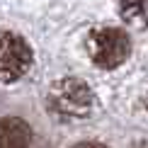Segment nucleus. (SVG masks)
Wrapping results in <instances>:
<instances>
[{"instance_id": "f257e3e1", "label": "nucleus", "mask_w": 148, "mask_h": 148, "mask_svg": "<svg viewBox=\"0 0 148 148\" xmlns=\"http://www.w3.org/2000/svg\"><path fill=\"white\" fill-rule=\"evenodd\" d=\"M95 95L88 88V83L80 78H63L49 90L46 107L56 119L61 121H73L85 116L92 109Z\"/></svg>"}, {"instance_id": "f03ea898", "label": "nucleus", "mask_w": 148, "mask_h": 148, "mask_svg": "<svg viewBox=\"0 0 148 148\" xmlns=\"http://www.w3.org/2000/svg\"><path fill=\"white\" fill-rule=\"evenodd\" d=\"M88 53L100 68H116L131 53V39L119 27H102L88 36Z\"/></svg>"}, {"instance_id": "7ed1b4c3", "label": "nucleus", "mask_w": 148, "mask_h": 148, "mask_svg": "<svg viewBox=\"0 0 148 148\" xmlns=\"http://www.w3.org/2000/svg\"><path fill=\"white\" fill-rule=\"evenodd\" d=\"M32 66V49L15 32H0V83L20 80Z\"/></svg>"}, {"instance_id": "20e7f679", "label": "nucleus", "mask_w": 148, "mask_h": 148, "mask_svg": "<svg viewBox=\"0 0 148 148\" xmlns=\"http://www.w3.org/2000/svg\"><path fill=\"white\" fill-rule=\"evenodd\" d=\"M32 141V129L20 116L0 119V148H27Z\"/></svg>"}, {"instance_id": "39448f33", "label": "nucleus", "mask_w": 148, "mask_h": 148, "mask_svg": "<svg viewBox=\"0 0 148 148\" xmlns=\"http://www.w3.org/2000/svg\"><path fill=\"white\" fill-rule=\"evenodd\" d=\"M121 17L136 27H148V0H119Z\"/></svg>"}, {"instance_id": "423d86ee", "label": "nucleus", "mask_w": 148, "mask_h": 148, "mask_svg": "<svg viewBox=\"0 0 148 148\" xmlns=\"http://www.w3.org/2000/svg\"><path fill=\"white\" fill-rule=\"evenodd\" d=\"M73 148H107V146H102V143H95V141H85V143H75Z\"/></svg>"}]
</instances>
